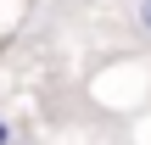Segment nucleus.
<instances>
[{
  "label": "nucleus",
  "instance_id": "f257e3e1",
  "mask_svg": "<svg viewBox=\"0 0 151 145\" xmlns=\"http://www.w3.org/2000/svg\"><path fill=\"white\" fill-rule=\"evenodd\" d=\"M134 22H140V34H151V0H134Z\"/></svg>",
  "mask_w": 151,
  "mask_h": 145
},
{
  "label": "nucleus",
  "instance_id": "f03ea898",
  "mask_svg": "<svg viewBox=\"0 0 151 145\" xmlns=\"http://www.w3.org/2000/svg\"><path fill=\"white\" fill-rule=\"evenodd\" d=\"M11 140H17V129H11V117L0 112V145H11Z\"/></svg>",
  "mask_w": 151,
  "mask_h": 145
}]
</instances>
